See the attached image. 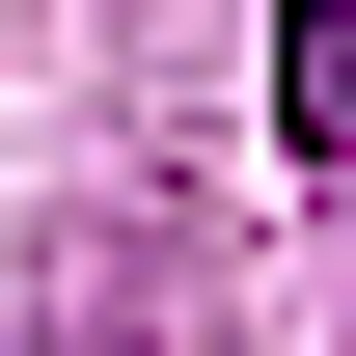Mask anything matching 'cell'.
I'll list each match as a JSON object with an SVG mask.
<instances>
[{
	"instance_id": "cell-2",
	"label": "cell",
	"mask_w": 356,
	"mask_h": 356,
	"mask_svg": "<svg viewBox=\"0 0 356 356\" xmlns=\"http://www.w3.org/2000/svg\"><path fill=\"white\" fill-rule=\"evenodd\" d=\"M110 356H165V329H110Z\"/></svg>"
},
{
	"instance_id": "cell-1",
	"label": "cell",
	"mask_w": 356,
	"mask_h": 356,
	"mask_svg": "<svg viewBox=\"0 0 356 356\" xmlns=\"http://www.w3.org/2000/svg\"><path fill=\"white\" fill-rule=\"evenodd\" d=\"M274 110H302V137H356V0H274Z\"/></svg>"
}]
</instances>
